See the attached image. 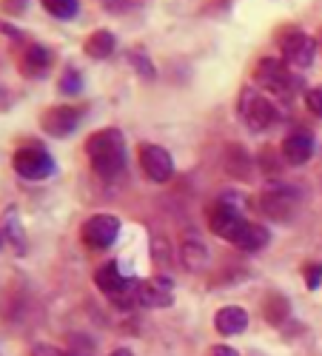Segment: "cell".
Here are the masks:
<instances>
[{
  "label": "cell",
  "mask_w": 322,
  "mask_h": 356,
  "mask_svg": "<svg viewBox=\"0 0 322 356\" xmlns=\"http://www.w3.org/2000/svg\"><path fill=\"white\" fill-rule=\"evenodd\" d=\"M86 154L100 180H114L126 168V140L117 129H100L86 143Z\"/></svg>",
  "instance_id": "cell-1"
},
{
  "label": "cell",
  "mask_w": 322,
  "mask_h": 356,
  "mask_svg": "<svg viewBox=\"0 0 322 356\" xmlns=\"http://www.w3.org/2000/svg\"><path fill=\"white\" fill-rule=\"evenodd\" d=\"M97 288L103 291L106 300H111L120 308H134L137 305V280H129L120 274V265L117 262H106L95 274Z\"/></svg>",
  "instance_id": "cell-2"
},
{
  "label": "cell",
  "mask_w": 322,
  "mask_h": 356,
  "mask_svg": "<svg viewBox=\"0 0 322 356\" xmlns=\"http://www.w3.org/2000/svg\"><path fill=\"white\" fill-rule=\"evenodd\" d=\"M12 168L17 171V177H23V180L40 183V180H49V177L54 174V160L40 145H23L12 157Z\"/></svg>",
  "instance_id": "cell-3"
},
{
  "label": "cell",
  "mask_w": 322,
  "mask_h": 356,
  "mask_svg": "<svg viewBox=\"0 0 322 356\" xmlns=\"http://www.w3.org/2000/svg\"><path fill=\"white\" fill-rule=\"evenodd\" d=\"M240 117L243 123L254 131H266L268 126L277 123V108L268 97H262L257 88H243L240 95Z\"/></svg>",
  "instance_id": "cell-4"
},
{
  "label": "cell",
  "mask_w": 322,
  "mask_h": 356,
  "mask_svg": "<svg viewBox=\"0 0 322 356\" xmlns=\"http://www.w3.org/2000/svg\"><path fill=\"white\" fill-rule=\"evenodd\" d=\"M259 205H262V211H266V217L285 222V220L294 217L300 200H297V191L291 188V186L271 183V186H266V191L259 194Z\"/></svg>",
  "instance_id": "cell-5"
},
{
  "label": "cell",
  "mask_w": 322,
  "mask_h": 356,
  "mask_svg": "<svg viewBox=\"0 0 322 356\" xmlns=\"http://www.w3.org/2000/svg\"><path fill=\"white\" fill-rule=\"evenodd\" d=\"M248 225V220L234 209L228 200H220L209 209V228L220 236V240H228L234 245V240L243 234V228Z\"/></svg>",
  "instance_id": "cell-6"
},
{
  "label": "cell",
  "mask_w": 322,
  "mask_h": 356,
  "mask_svg": "<svg viewBox=\"0 0 322 356\" xmlns=\"http://www.w3.org/2000/svg\"><path fill=\"white\" fill-rule=\"evenodd\" d=\"M280 51H282V60L288 66H311L314 63V54H316V40L305 32H300V29H288V32H282L280 38Z\"/></svg>",
  "instance_id": "cell-7"
},
{
  "label": "cell",
  "mask_w": 322,
  "mask_h": 356,
  "mask_svg": "<svg viewBox=\"0 0 322 356\" xmlns=\"http://www.w3.org/2000/svg\"><path fill=\"white\" fill-rule=\"evenodd\" d=\"M117 234H120V220H117L114 214H95V217H89L83 222L80 240L95 251H103L117 240Z\"/></svg>",
  "instance_id": "cell-8"
},
{
  "label": "cell",
  "mask_w": 322,
  "mask_h": 356,
  "mask_svg": "<svg viewBox=\"0 0 322 356\" xmlns=\"http://www.w3.org/2000/svg\"><path fill=\"white\" fill-rule=\"evenodd\" d=\"M140 168L152 183H168L174 174V160L163 145L145 143V145H140Z\"/></svg>",
  "instance_id": "cell-9"
},
{
  "label": "cell",
  "mask_w": 322,
  "mask_h": 356,
  "mask_svg": "<svg viewBox=\"0 0 322 356\" xmlns=\"http://www.w3.org/2000/svg\"><path fill=\"white\" fill-rule=\"evenodd\" d=\"M83 120V108H74V106H51L43 117H40V126L49 137H57V140H63L69 134L77 131Z\"/></svg>",
  "instance_id": "cell-10"
},
{
  "label": "cell",
  "mask_w": 322,
  "mask_h": 356,
  "mask_svg": "<svg viewBox=\"0 0 322 356\" xmlns=\"http://www.w3.org/2000/svg\"><path fill=\"white\" fill-rule=\"evenodd\" d=\"M254 80L274 95H282V97L291 95V72H288V63H282V60H271V57L259 60Z\"/></svg>",
  "instance_id": "cell-11"
},
{
  "label": "cell",
  "mask_w": 322,
  "mask_h": 356,
  "mask_svg": "<svg viewBox=\"0 0 322 356\" xmlns=\"http://www.w3.org/2000/svg\"><path fill=\"white\" fill-rule=\"evenodd\" d=\"M171 282L166 277L154 280H137V305L140 308H166L174 302Z\"/></svg>",
  "instance_id": "cell-12"
},
{
  "label": "cell",
  "mask_w": 322,
  "mask_h": 356,
  "mask_svg": "<svg viewBox=\"0 0 322 356\" xmlns=\"http://www.w3.org/2000/svg\"><path fill=\"white\" fill-rule=\"evenodd\" d=\"M280 154L291 165H305L314 157V134L308 129H294L280 145Z\"/></svg>",
  "instance_id": "cell-13"
},
{
  "label": "cell",
  "mask_w": 322,
  "mask_h": 356,
  "mask_svg": "<svg viewBox=\"0 0 322 356\" xmlns=\"http://www.w3.org/2000/svg\"><path fill=\"white\" fill-rule=\"evenodd\" d=\"M17 69H20L23 77H32V80L43 77L51 69V51L46 46H40V43H29L23 49V54H20Z\"/></svg>",
  "instance_id": "cell-14"
},
{
  "label": "cell",
  "mask_w": 322,
  "mask_h": 356,
  "mask_svg": "<svg viewBox=\"0 0 322 356\" xmlns=\"http://www.w3.org/2000/svg\"><path fill=\"white\" fill-rule=\"evenodd\" d=\"M214 328L223 334V337H234V334H243L248 328V314L245 308L240 305H225L217 311L214 316Z\"/></svg>",
  "instance_id": "cell-15"
},
{
  "label": "cell",
  "mask_w": 322,
  "mask_h": 356,
  "mask_svg": "<svg viewBox=\"0 0 322 356\" xmlns=\"http://www.w3.org/2000/svg\"><path fill=\"white\" fill-rule=\"evenodd\" d=\"M268 240H271L268 228L248 220V225L243 228V234L237 236V240H234V245H237L240 251H245V254H257V251H262L268 245Z\"/></svg>",
  "instance_id": "cell-16"
},
{
  "label": "cell",
  "mask_w": 322,
  "mask_h": 356,
  "mask_svg": "<svg viewBox=\"0 0 322 356\" xmlns=\"http://www.w3.org/2000/svg\"><path fill=\"white\" fill-rule=\"evenodd\" d=\"M114 46H117V40H114V35L108 32V29H97V32H92L89 38H86L83 51L89 54L92 60H108V57L114 54Z\"/></svg>",
  "instance_id": "cell-17"
},
{
  "label": "cell",
  "mask_w": 322,
  "mask_h": 356,
  "mask_svg": "<svg viewBox=\"0 0 322 356\" xmlns=\"http://www.w3.org/2000/svg\"><path fill=\"white\" fill-rule=\"evenodd\" d=\"M225 168H228V174L240 177V180H248V174H251V157L245 154V148L228 145L225 148Z\"/></svg>",
  "instance_id": "cell-18"
},
{
  "label": "cell",
  "mask_w": 322,
  "mask_h": 356,
  "mask_svg": "<svg viewBox=\"0 0 322 356\" xmlns=\"http://www.w3.org/2000/svg\"><path fill=\"white\" fill-rule=\"evenodd\" d=\"M262 314H266V322L268 325H282L291 314V305L282 293H268L266 302H262Z\"/></svg>",
  "instance_id": "cell-19"
},
{
  "label": "cell",
  "mask_w": 322,
  "mask_h": 356,
  "mask_svg": "<svg viewBox=\"0 0 322 356\" xmlns=\"http://www.w3.org/2000/svg\"><path fill=\"white\" fill-rule=\"evenodd\" d=\"M183 262H186V268H188V271H200L202 265L209 262V251H206V245H200L197 240L183 243Z\"/></svg>",
  "instance_id": "cell-20"
},
{
  "label": "cell",
  "mask_w": 322,
  "mask_h": 356,
  "mask_svg": "<svg viewBox=\"0 0 322 356\" xmlns=\"http://www.w3.org/2000/svg\"><path fill=\"white\" fill-rule=\"evenodd\" d=\"M43 9L57 20H74L80 12V0H43Z\"/></svg>",
  "instance_id": "cell-21"
},
{
  "label": "cell",
  "mask_w": 322,
  "mask_h": 356,
  "mask_svg": "<svg viewBox=\"0 0 322 356\" xmlns=\"http://www.w3.org/2000/svg\"><path fill=\"white\" fill-rule=\"evenodd\" d=\"M129 60H131V66H134L145 80H152V77H154V66H152L149 57H145L143 49H131V51H129Z\"/></svg>",
  "instance_id": "cell-22"
},
{
  "label": "cell",
  "mask_w": 322,
  "mask_h": 356,
  "mask_svg": "<svg viewBox=\"0 0 322 356\" xmlns=\"http://www.w3.org/2000/svg\"><path fill=\"white\" fill-rule=\"evenodd\" d=\"M83 88V74L77 69H66L61 77V95H80Z\"/></svg>",
  "instance_id": "cell-23"
},
{
  "label": "cell",
  "mask_w": 322,
  "mask_h": 356,
  "mask_svg": "<svg viewBox=\"0 0 322 356\" xmlns=\"http://www.w3.org/2000/svg\"><path fill=\"white\" fill-rule=\"evenodd\" d=\"M95 353V342L86 339L83 334H72L69 337V356H92Z\"/></svg>",
  "instance_id": "cell-24"
},
{
  "label": "cell",
  "mask_w": 322,
  "mask_h": 356,
  "mask_svg": "<svg viewBox=\"0 0 322 356\" xmlns=\"http://www.w3.org/2000/svg\"><path fill=\"white\" fill-rule=\"evenodd\" d=\"M303 274H305V285H308L311 291H316L319 282H322V262H308Z\"/></svg>",
  "instance_id": "cell-25"
},
{
  "label": "cell",
  "mask_w": 322,
  "mask_h": 356,
  "mask_svg": "<svg viewBox=\"0 0 322 356\" xmlns=\"http://www.w3.org/2000/svg\"><path fill=\"white\" fill-rule=\"evenodd\" d=\"M305 103H308V108L316 114V117H322V86H314L311 92L305 95Z\"/></svg>",
  "instance_id": "cell-26"
},
{
  "label": "cell",
  "mask_w": 322,
  "mask_h": 356,
  "mask_svg": "<svg viewBox=\"0 0 322 356\" xmlns=\"http://www.w3.org/2000/svg\"><path fill=\"white\" fill-rule=\"evenodd\" d=\"M100 3L106 6V12H129L134 3H137V0H100Z\"/></svg>",
  "instance_id": "cell-27"
},
{
  "label": "cell",
  "mask_w": 322,
  "mask_h": 356,
  "mask_svg": "<svg viewBox=\"0 0 322 356\" xmlns=\"http://www.w3.org/2000/svg\"><path fill=\"white\" fill-rule=\"evenodd\" d=\"M32 356H69V350L57 348V345H35L32 348Z\"/></svg>",
  "instance_id": "cell-28"
},
{
  "label": "cell",
  "mask_w": 322,
  "mask_h": 356,
  "mask_svg": "<svg viewBox=\"0 0 322 356\" xmlns=\"http://www.w3.org/2000/svg\"><path fill=\"white\" fill-rule=\"evenodd\" d=\"M209 356H240V353L234 350V348H228V345H214Z\"/></svg>",
  "instance_id": "cell-29"
},
{
  "label": "cell",
  "mask_w": 322,
  "mask_h": 356,
  "mask_svg": "<svg viewBox=\"0 0 322 356\" xmlns=\"http://www.w3.org/2000/svg\"><path fill=\"white\" fill-rule=\"evenodd\" d=\"M108 356H134V353H131L129 348H117V350H111Z\"/></svg>",
  "instance_id": "cell-30"
},
{
  "label": "cell",
  "mask_w": 322,
  "mask_h": 356,
  "mask_svg": "<svg viewBox=\"0 0 322 356\" xmlns=\"http://www.w3.org/2000/svg\"><path fill=\"white\" fill-rule=\"evenodd\" d=\"M3 243H6V234H3V231H0V248H3Z\"/></svg>",
  "instance_id": "cell-31"
},
{
  "label": "cell",
  "mask_w": 322,
  "mask_h": 356,
  "mask_svg": "<svg viewBox=\"0 0 322 356\" xmlns=\"http://www.w3.org/2000/svg\"><path fill=\"white\" fill-rule=\"evenodd\" d=\"M6 100V92H3V88H0V103H3Z\"/></svg>",
  "instance_id": "cell-32"
}]
</instances>
